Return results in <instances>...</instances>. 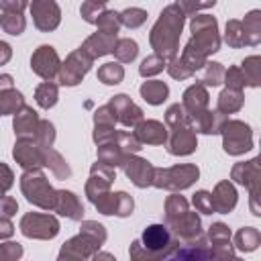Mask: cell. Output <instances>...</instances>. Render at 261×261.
Wrapping results in <instances>:
<instances>
[{"label":"cell","instance_id":"obj_43","mask_svg":"<svg viewBox=\"0 0 261 261\" xmlns=\"http://www.w3.org/2000/svg\"><path fill=\"white\" fill-rule=\"evenodd\" d=\"M0 27L4 33L12 35V37H18L22 35V31L27 29V20L22 14H8V12H2L0 14Z\"/></svg>","mask_w":261,"mask_h":261},{"label":"cell","instance_id":"obj_38","mask_svg":"<svg viewBox=\"0 0 261 261\" xmlns=\"http://www.w3.org/2000/svg\"><path fill=\"white\" fill-rule=\"evenodd\" d=\"M224 43L232 49H241L247 45V37H245V29H243V22L239 18H230L226 20V27H224ZM220 39V41H222Z\"/></svg>","mask_w":261,"mask_h":261},{"label":"cell","instance_id":"obj_45","mask_svg":"<svg viewBox=\"0 0 261 261\" xmlns=\"http://www.w3.org/2000/svg\"><path fill=\"white\" fill-rule=\"evenodd\" d=\"M33 141L41 149H53V143H55V126H53V122L41 120L39 122V128H37V135H35Z\"/></svg>","mask_w":261,"mask_h":261},{"label":"cell","instance_id":"obj_8","mask_svg":"<svg viewBox=\"0 0 261 261\" xmlns=\"http://www.w3.org/2000/svg\"><path fill=\"white\" fill-rule=\"evenodd\" d=\"M218 135H222V149L226 155L239 157L253 149V128L245 120L226 118Z\"/></svg>","mask_w":261,"mask_h":261},{"label":"cell","instance_id":"obj_33","mask_svg":"<svg viewBox=\"0 0 261 261\" xmlns=\"http://www.w3.org/2000/svg\"><path fill=\"white\" fill-rule=\"evenodd\" d=\"M43 167H49V171H51L57 179H69V177H71V167H69V163H67L65 157H63L59 151H55V149H47V151H45Z\"/></svg>","mask_w":261,"mask_h":261},{"label":"cell","instance_id":"obj_20","mask_svg":"<svg viewBox=\"0 0 261 261\" xmlns=\"http://www.w3.org/2000/svg\"><path fill=\"white\" fill-rule=\"evenodd\" d=\"M45 151L47 149H41L35 141H16L14 143V149H12V157L14 161L24 169H41L43 167V161H45Z\"/></svg>","mask_w":261,"mask_h":261},{"label":"cell","instance_id":"obj_40","mask_svg":"<svg viewBox=\"0 0 261 261\" xmlns=\"http://www.w3.org/2000/svg\"><path fill=\"white\" fill-rule=\"evenodd\" d=\"M243 75H245V82L249 88H259L261 84V57L259 55H249L243 59V63L239 65Z\"/></svg>","mask_w":261,"mask_h":261},{"label":"cell","instance_id":"obj_60","mask_svg":"<svg viewBox=\"0 0 261 261\" xmlns=\"http://www.w3.org/2000/svg\"><path fill=\"white\" fill-rule=\"evenodd\" d=\"M14 88V77L10 73H0V92L2 90H12Z\"/></svg>","mask_w":261,"mask_h":261},{"label":"cell","instance_id":"obj_13","mask_svg":"<svg viewBox=\"0 0 261 261\" xmlns=\"http://www.w3.org/2000/svg\"><path fill=\"white\" fill-rule=\"evenodd\" d=\"M31 69H33V73H37L45 82H53L55 77H59L61 59H59L55 47H51V45H39L33 51V55H31Z\"/></svg>","mask_w":261,"mask_h":261},{"label":"cell","instance_id":"obj_12","mask_svg":"<svg viewBox=\"0 0 261 261\" xmlns=\"http://www.w3.org/2000/svg\"><path fill=\"white\" fill-rule=\"evenodd\" d=\"M163 224L169 228V232L177 239L179 245L192 243V241H196L204 234L202 220H200L198 212H194V210H188V212H184L179 216H173V218H165Z\"/></svg>","mask_w":261,"mask_h":261},{"label":"cell","instance_id":"obj_5","mask_svg":"<svg viewBox=\"0 0 261 261\" xmlns=\"http://www.w3.org/2000/svg\"><path fill=\"white\" fill-rule=\"evenodd\" d=\"M200 177V169L196 163H181L171 167H155L153 186L159 190H167L171 194H179L181 190H188L194 186Z\"/></svg>","mask_w":261,"mask_h":261},{"label":"cell","instance_id":"obj_22","mask_svg":"<svg viewBox=\"0 0 261 261\" xmlns=\"http://www.w3.org/2000/svg\"><path fill=\"white\" fill-rule=\"evenodd\" d=\"M210 200H212V208L214 214H230L237 208L239 202V194L237 188L232 186V181L222 179L214 186V190L210 192Z\"/></svg>","mask_w":261,"mask_h":261},{"label":"cell","instance_id":"obj_4","mask_svg":"<svg viewBox=\"0 0 261 261\" xmlns=\"http://www.w3.org/2000/svg\"><path fill=\"white\" fill-rule=\"evenodd\" d=\"M20 192L27 198L29 204L53 212L55 208V198H57V190L49 184L47 175L43 173V169H29L20 175Z\"/></svg>","mask_w":261,"mask_h":261},{"label":"cell","instance_id":"obj_25","mask_svg":"<svg viewBox=\"0 0 261 261\" xmlns=\"http://www.w3.org/2000/svg\"><path fill=\"white\" fill-rule=\"evenodd\" d=\"M163 261H210L208 255V241L202 234L200 239L192 241V243H184L179 245L171 255H167Z\"/></svg>","mask_w":261,"mask_h":261},{"label":"cell","instance_id":"obj_3","mask_svg":"<svg viewBox=\"0 0 261 261\" xmlns=\"http://www.w3.org/2000/svg\"><path fill=\"white\" fill-rule=\"evenodd\" d=\"M106 226L96 220H82L80 232L63 243L57 261H90L106 243Z\"/></svg>","mask_w":261,"mask_h":261},{"label":"cell","instance_id":"obj_57","mask_svg":"<svg viewBox=\"0 0 261 261\" xmlns=\"http://www.w3.org/2000/svg\"><path fill=\"white\" fill-rule=\"evenodd\" d=\"M16 212H18V202L12 196H2L0 198V216L12 218Z\"/></svg>","mask_w":261,"mask_h":261},{"label":"cell","instance_id":"obj_1","mask_svg":"<svg viewBox=\"0 0 261 261\" xmlns=\"http://www.w3.org/2000/svg\"><path fill=\"white\" fill-rule=\"evenodd\" d=\"M184 22H186V14L177 6V2H173V4H167L161 10L157 22L153 24V29L149 33L151 49L165 63L177 57L179 37H181V31H184Z\"/></svg>","mask_w":261,"mask_h":261},{"label":"cell","instance_id":"obj_44","mask_svg":"<svg viewBox=\"0 0 261 261\" xmlns=\"http://www.w3.org/2000/svg\"><path fill=\"white\" fill-rule=\"evenodd\" d=\"M114 141H116V145L120 147V151H122L124 155H137V153L143 149V145L139 143V139H137L135 133H130V130H116Z\"/></svg>","mask_w":261,"mask_h":261},{"label":"cell","instance_id":"obj_53","mask_svg":"<svg viewBox=\"0 0 261 261\" xmlns=\"http://www.w3.org/2000/svg\"><path fill=\"white\" fill-rule=\"evenodd\" d=\"M94 124H98V126H116V116H114V110L110 108V104H102L100 108H96Z\"/></svg>","mask_w":261,"mask_h":261},{"label":"cell","instance_id":"obj_47","mask_svg":"<svg viewBox=\"0 0 261 261\" xmlns=\"http://www.w3.org/2000/svg\"><path fill=\"white\" fill-rule=\"evenodd\" d=\"M106 8H108V6H106L104 2L88 0V2H82V6H80V14H82V18H84L86 22L96 24V22H98V18H100V14H102Z\"/></svg>","mask_w":261,"mask_h":261},{"label":"cell","instance_id":"obj_54","mask_svg":"<svg viewBox=\"0 0 261 261\" xmlns=\"http://www.w3.org/2000/svg\"><path fill=\"white\" fill-rule=\"evenodd\" d=\"M165 69H167V73L173 77V80H188V77H192L194 73L179 61V57H175V59H171V61H167V65H165Z\"/></svg>","mask_w":261,"mask_h":261},{"label":"cell","instance_id":"obj_34","mask_svg":"<svg viewBox=\"0 0 261 261\" xmlns=\"http://www.w3.org/2000/svg\"><path fill=\"white\" fill-rule=\"evenodd\" d=\"M222 80H224V65L218 63V61H208L202 67V73L198 75V82L196 84H200V86H204L208 90V88L220 86Z\"/></svg>","mask_w":261,"mask_h":261},{"label":"cell","instance_id":"obj_36","mask_svg":"<svg viewBox=\"0 0 261 261\" xmlns=\"http://www.w3.org/2000/svg\"><path fill=\"white\" fill-rule=\"evenodd\" d=\"M57 98H59V86L55 82H43L35 88V102L43 110L53 108L57 104Z\"/></svg>","mask_w":261,"mask_h":261},{"label":"cell","instance_id":"obj_30","mask_svg":"<svg viewBox=\"0 0 261 261\" xmlns=\"http://www.w3.org/2000/svg\"><path fill=\"white\" fill-rule=\"evenodd\" d=\"M243 104H245V94H243V92L224 88V90L218 94V100H216V112H220L222 116L228 118V114L239 112V110L243 108Z\"/></svg>","mask_w":261,"mask_h":261},{"label":"cell","instance_id":"obj_59","mask_svg":"<svg viewBox=\"0 0 261 261\" xmlns=\"http://www.w3.org/2000/svg\"><path fill=\"white\" fill-rule=\"evenodd\" d=\"M12 57V47L6 41H0V65H6Z\"/></svg>","mask_w":261,"mask_h":261},{"label":"cell","instance_id":"obj_23","mask_svg":"<svg viewBox=\"0 0 261 261\" xmlns=\"http://www.w3.org/2000/svg\"><path fill=\"white\" fill-rule=\"evenodd\" d=\"M208 102H210V94L204 86L200 84H192L190 88H186L184 96H181V106L186 110V114L190 116V120H194L196 116H200L204 110H208Z\"/></svg>","mask_w":261,"mask_h":261},{"label":"cell","instance_id":"obj_39","mask_svg":"<svg viewBox=\"0 0 261 261\" xmlns=\"http://www.w3.org/2000/svg\"><path fill=\"white\" fill-rule=\"evenodd\" d=\"M96 77H98V82H102L104 86H118V84L124 80V67H122L118 61L102 63V65L98 67Z\"/></svg>","mask_w":261,"mask_h":261},{"label":"cell","instance_id":"obj_61","mask_svg":"<svg viewBox=\"0 0 261 261\" xmlns=\"http://www.w3.org/2000/svg\"><path fill=\"white\" fill-rule=\"evenodd\" d=\"M90 261H116V257L112 253H108V251H98Z\"/></svg>","mask_w":261,"mask_h":261},{"label":"cell","instance_id":"obj_41","mask_svg":"<svg viewBox=\"0 0 261 261\" xmlns=\"http://www.w3.org/2000/svg\"><path fill=\"white\" fill-rule=\"evenodd\" d=\"M112 53H114L118 63H130L139 55V45L135 39H118Z\"/></svg>","mask_w":261,"mask_h":261},{"label":"cell","instance_id":"obj_31","mask_svg":"<svg viewBox=\"0 0 261 261\" xmlns=\"http://www.w3.org/2000/svg\"><path fill=\"white\" fill-rule=\"evenodd\" d=\"M96 157H98V163L116 169V167H120L124 163V159L128 155H124L120 151V147L116 145V141H110V143H104V145H98L96 147Z\"/></svg>","mask_w":261,"mask_h":261},{"label":"cell","instance_id":"obj_50","mask_svg":"<svg viewBox=\"0 0 261 261\" xmlns=\"http://www.w3.org/2000/svg\"><path fill=\"white\" fill-rule=\"evenodd\" d=\"M222 84H224L228 90H237V92H243V88L247 86L245 75H243V71H241L239 65H232V67L224 69V80H222Z\"/></svg>","mask_w":261,"mask_h":261},{"label":"cell","instance_id":"obj_27","mask_svg":"<svg viewBox=\"0 0 261 261\" xmlns=\"http://www.w3.org/2000/svg\"><path fill=\"white\" fill-rule=\"evenodd\" d=\"M53 212H57L59 216H65L69 220H77V222H82V218H84V206H82L80 198L69 190H57Z\"/></svg>","mask_w":261,"mask_h":261},{"label":"cell","instance_id":"obj_19","mask_svg":"<svg viewBox=\"0 0 261 261\" xmlns=\"http://www.w3.org/2000/svg\"><path fill=\"white\" fill-rule=\"evenodd\" d=\"M110 108L114 110V116H116V122H120L122 126L126 128H135L141 120H143V110L130 100V96L126 94H116L108 100Z\"/></svg>","mask_w":261,"mask_h":261},{"label":"cell","instance_id":"obj_18","mask_svg":"<svg viewBox=\"0 0 261 261\" xmlns=\"http://www.w3.org/2000/svg\"><path fill=\"white\" fill-rule=\"evenodd\" d=\"M114 179H116V171H114L112 167L102 165V163H98V161H96V163L90 167V177H88L86 188H84V190H86L88 200H90V202H94L98 196H102V194L110 192V188H112Z\"/></svg>","mask_w":261,"mask_h":261},{"label":"cell","instance_id":"obj_62","mask_svg":"<svg viewBox=\"0 0 261 261\" xmlns=\"http://www.w3.org/2000/svg\"><path fill=\"white\" fill-rule=\"evenodd\" d=\"M230 261H245V259H239V257H232Z\"/></svg>","mask_w":261,"mask_h":261},{"label":"cell","instance_id":"obj_24","mask_svg":"<svg viewBox=\"0 0 261 261\" xmlns=\"http://www.w3.org/2000/svg\"><path fill=\"white\" fill-rule=\"evenodd\" d=\"M118 41V35H112V33H104V31H96L92 33L84 43H82V51L92 57V59H98V57H104L108 53L114 51V45Z\"/></svg>","mask_w":261,"mask_h":261},{"label":"cell","instance_id":"obj_14","mask_svg":"<svg viewBox=\"0 0 261 261\" xmlns=\"http://www.w3.org/2000/svg\"><path fill=\"white\" fill-rule=\"evenodd\" d=\"M94 208L104 214V216H118V218H126L133 214L135 210V200L130 194L126 192H106L102 196H98L94 202Z\"/></svg>","mask_w":261,"mask_h":261},{"label":"cell","instance_id":"obj_10","mask_svg":"<svg viewBox=\"0 0 261 261\" xmlns=\"http://www.w3.org/2000/svg\"><path fill=\"white\" fill-rule=\"evenodd\" d=\"M230 228L224 222H212L208 226V255L210 261H230L234 257V245H232Z\"/></svg>","mask_w":261,"mask_h":261},{"label":"cell","instance_id":"obj_46","mask_svg":"<svg viewBox=\"0 0 261 261\" xmlns=\"http://www.w3.org/2000/svg\"><path fill=\"white\" fill-rule=\"evenodd\" d=\"M179 124H192L190 116L186 114L184 106L179 102L171 104L167 110H165V126L167 128H173V126H179Z\"/></svg>","mask_w":261,"mask_h":261},{"label":"cell","instance_id":"obj_56","mask_svg":"<svg viewBox=\"0 0 261 261\" xmlns=\"http://www.w3.org/2000/svg\"><path fill=\"white\" fill-rule=\"evenodd\" d=\"M24 8H29V2H24V0H0V12L22 14Z\"/></svg>","mask_w":261,"mask_h":261},{"label":"cell","instance_id":"obj_32","mask_svg":"<svg viewBox=\"0 0 261 261\" xmlns=\"http://www.w3.org/2000/svg\"><path fill=\"white\" fill-rule=\"evenodd\" d=\"M234 249L245 251V253H253L257 251V247L261 245V232L255 226H243L234 232Z\"/></svg>","mask_w":261,"mask_h":261},{"label":"cell","instance_id":"obj_11","mask_svg":"<svg viewBox=\"0 0 261 261\" xmlns=\"http://www.w3.org/2000/svg\"><path fill=\"white\" fill-rule=\"evenodd\" d=\"M92 63H94V59L88 57V55L77 47V49L71 51V53L65 57V61L61 63L59 77H57L59 84H61V86H67V88L77 86V84L86 77V73L90 71Z\"/></svg>","mask_w":261,"mask_h":261},{"label":"cell","instance_id":"obj_2","mask_svg":"<svg viewBox=\"0 0 261 261\" xmlns=\"http://www.w3.org/2000/svg\"><path fill=\"white\" fill-rule=\"evenodd\" d=\"M179 247L177 239L165 224L145 226L141 239H135L128 247V261H163Z\"/></svg>","mask_w":261,"mask_h":261},{"label":"cell","instance_id":"obj_26","mask_svg":"<svg viewBox=\"0 0 261 261\" xmlns=\"http://www.w3.org/2000/svg\"><path fill=\"white\" fill-rule=\"evenodd\" d=\"M135 137L141 145H165L167 143V126L159 120H141L135 126Z\"/></svg>","mask_w":261,"mask_h":261},{"label":"cell","instance_id":"obj_37","mask_svg":"<svg viewBox=\"0 0 261 261\" xmlns=\"http://www.w3.org/2000/svg\"><path fill=\"white\" fill-rule=\"evenodd\" d=\"M24 106V96L22 92H18L16 88L12 90H2L0 92V118L4 114H16L20 108Z\"/></svg>","mask_w":261,"mask_h":261},{"label":"cell","instance_id":"obj_17","mask_svg":"<svg viewBox=\"0 0 261 261\" xmlns=\"http://www.w3.org/2000/svg\"><path fill=\"white\" fill-rule=\"evenodd\" d=\"M128 181L141 190L153 186V175H155V165L149 159H143L139 155H128L124 163L120 165Z\"/></svg>","mask_w":261,"mask_h":261},{"label":"cell","instance_id":"obj_16","mask_svg":"<svg viewBox=\"0 0 261 261\" xmlns=\"http://www.w3.org/2000/svg\"><path fill=\"white\" fill-rule=\"evenodd\" d=\"M167 153L175 157L192 155L198 147V137L192 128V124H179L173 128H167Z\"/></svg>","mask_w":261,"mask_h":261},{"label":"cell","instance_id":"obj_15","mask_svg":"<svg viewBox=\"0 0 261 261\" xmlns=\"http://www.w3.org/2000/svg\"><path fill=\"white\" fill-rule=\"evenodd\" d=\"M29 10L35 27L43 33L55 31L61 22V8L55 0H33L29 4Z\"/></svg>","mask_w":261,"mask_h":261},{"label":"cell","instance_id":"obj_49","mask_svg":"<svg viewBox=\"0 0 261 261\" xmlns=\"http://www.w3.org/2000/svg\"><path fill=\"white\" fill-rule=\"evenodd\" d=\"M165 61L161 59V57H157L155 53L153 55H147L143 61H141V65H139V73L143 75V77H151V75H157V73H161L163 69H165Z\"/></svg>","mask_w":261,"mask_h":261},{"label":"cell","instance_id":"obj_7","mask_svg":"<svg viewBox=\"0 0 261 261\" xmlns=\"http://www.w3.org/2000/svg\"><path fill=\"white\" fill-rule=\"evenodd\" d=\"M190 41L206 55L220 51V33H218V20L212 14H196L190 20Z\"/></svg>","mask_w":261,"mask_h":261},{"label":"cell","instance_id":"obj_42","mask_svg":"<svg viewBox=\"0 0 261 261\" xmlns=\"http://www.w3.org/2000/svg\"><path fill=\"white\" fill-rule=\"evenodd\" d=\"M118 20H120V27H126V29H139V27H143L145 20H147V10L137 8V6L124 8L122 12H118Z\"/></svg>","mask_w":261,"mask_h":261},{"label":"cell","instance_id":"obj_52","mask_svg":"<svg viewBox=\"0 0 261 261\" xmlns=\"http://www.w3.org/2000/svg\"><path fill=\"white\" fill-rule=\"evenodd\" d=\"M192 204H194L196 212H200V214H214L212 200H210V192H206V190H198V192L192 196Z\"/></svg>","mask_w":261,"mask_h":261},{"label":"cell","instance_id":"obj_28","mask_svg":"<svg viewBox=\"0 0 261 261\" xmlns=\"http://www.w3.org/2000/svg\"><path fill=\"white\" fill-rule=\"evenodd\" d=\"M224 122H226V116L208 108L192 120V128H194V133H202V135H218Z\"/></svg>","mask_w":261,"mask_h":261},{"label":"cell","instance_id":"obj_29","mask_svg":"<svg viewBox=\"0 0 261 261\" xmlns=\"http://www.w3.org/2000/svg\"><path fill=\"white\" fill-rule=\"evenodd\" d=\"M139 94H141V98H143L147 104L159 106V104H163V102L167 100V96H169V86H167L165 82H161V80H147V82L141 84Z\"/></svg>","mask_w":261,"mask_h":261},{"label":"cell","instance_id":"obj_9","mask_svg":"<svg viewBox=\"0 0 261 261\" xmlns=\"http://www.w3.org/2000/svg\"><path fill=\"white\" fill-rule=\"evenodd\" d=\"M18 228L27 239L51 241L59 234V220L53 214L27 212V214H22V218L18 222Z\"/></svg>","mask_w":261,"mask_h":261},{"label":"cell","instance_id":"obj_21","mask_svg":"<svg viewBox=\"0 0 261 261\" xmlns=\"http://www.w3.org/2000/svg\"><path fill=\"white\" fill-rule=\"evenodd\" d=\"M39 114L37 110H33L31 106H22L14 116H12V130H14V137L16 141H33L35 135H37V128H39Z\"/></svg>","mask_w":261,"mask_h":261},{"label":"cell","instance_id":"obj_58","mask_svg":"<svg viewBox=\"0 0 261 261\" xmlns=\"http://www.w3.org/2000/svg\"><path fill=\"white\" fill-rule=\"evenodd\" d=\"M12 234H14V224H12V220L6 218V216H0V241L10 239Z\"/></svg>","mask_w":261,"mask_h":261},{"label":"cell","instance_id":"obj_55","mask_svg":"<svg viewBox=\"0 0 261 261\" xmlns=\"http://www.w3.org/2000/svg\"><path fill=\"white\" fill-rule=\"evenodd\" d=\"M214 0H210V2H188V0H181V2H177V6L181 8V12L186 14V16H196V12L198 10H206V8H214Z\"/></svg>","mask_w":261,"mask_h":261},{"label":"cell","instance_id":"obj_51","mask_svg":"<svg viewBox=\"0 0 261 261\" xmlns=\"http://www.w3.org/2000/svg\"><path fill=\"white\" fill-rule=\"evenodd\" d=\"M24 249L20 243H14V241H6L2 243L0 241V261H18L22 257Z\"/></svg>","mask_w":261,"mask_h":261},{"label":"cell","instance_id":"obj_35","mask_svg":"<svg viewBox=\"0 0 261 261\" xmlns=\"http://www.w3.org/2000/svg\"><path fill=\"white\" fill-rule=\"evenodd\" d=\"M241 22H243V29H245L247 45H249V47L259 45V41H261V10H251V12H247Z\"/></svg>","mask_w":261,"mask_h":261},{"label":"cell","instance_id":"obj_6","mask_svg":"<svg viewBox=\"0 0 261 261\" xmlns=\"http://www.w3.org/2000/svg\"><path fill=\"white\" fill-rule=\"evenodd\" d=\"M230 179L239 186H245L249 190V206L253 216H261L259 206V194H261V163L259 157H253L249 161H239L230 169Z\"/></svg>","mask_w":261,"mask_h":261},{"label":"cell","instance_id":"obj_48","mask_svg":"<svg viewBox=\"0 0 261 261\" xmlns=\"http://www.w3.org/2000/svg\"><path fill=\"white\" fill-rule=\"evenodd\" d=\"M96 27H98V31H104V33H112V35H118V31H120L118 12H116V10H110V8H106V10L100 14V18H98Z\"/></svg>","mask_w":261,"mask_h":261}]
</instances>
